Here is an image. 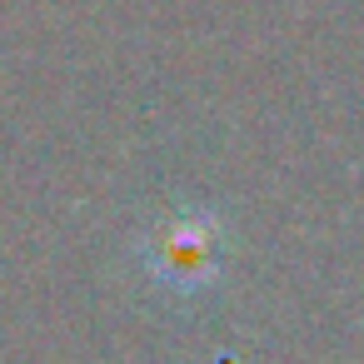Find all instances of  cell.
I'll use <instances>...</instances> for the list:
<instances>
[{
	"label": "cell",
	"mask_w": 364,
	"mask_h": 364,
	"mask_svg": "<svg viewBox=\"0 0 364 364\" xmlns=\"http://www.w3.org/2000/svg\"><path fill=\"white\" fill-rule=\"evenodd\" d=\"M230 259V220L210 205H185L155 215L135 240V264L150 289L165 299H200L225 279Z\"/></svg>",
	"instance_id": "obj_1"
}]
</instances>
